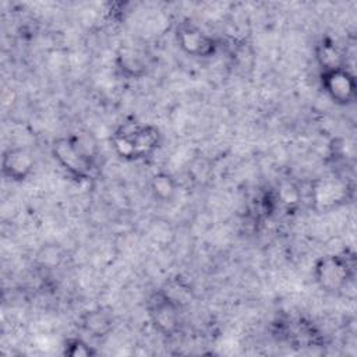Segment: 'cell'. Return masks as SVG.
<instances>
[{
    "label": "cell",
    "instance_id": "3",
    "mask_svg": "<svg viewBox=\"0 0 357 357\" xmlns=\"http://www.w3.org/2000/svg\"><path fill=\"white\" fill-rule=\"evenodd\" d=\"M314 279L328 293L344 290L354 276V261L347 254H326L314 264Z\"/></svg>",
    "mask_w": 357,
    "mask_h": 357
},
{
    "label": "cell",
    "instance_id": "12",
    "mask_svg": "<svg viewBox=\"0 0 357 357\" xmlns=\"http://www.w3.org/2000/svg\"><path fill=\"white\" fill-rule=\"evenodd\" d=\"M149 188L153 198L159 202H172L177 194V183L167 172H158L151 177Z\"/></svg>",
    "mask_w": 357,
    "mask_h": 357
},
{
    "label": "cell",
    "instance_id": "9",
    "mask_svg": "<svg viewBox=\"0 0 357 357\" xmlns=\"http://www.w3.org/2000/svg\"><path fill=\"white\" fill-rule=\"evenodd\" d=\"M116 66L126 78H141L146 74L148 61L145 53L131 45H121L116 53Z\"/></svg>",
    "mask_w": 357,
    "mask_h": 357
},
{
    "label": "cell",
    "instance_id": "10",
    "mask_svg": "<svg viewBox=\"0 0 357 357\" xmlns=\"http://www.w3.org/2000/svg\"><path fill=\"white\" fill-rule=\"evenodd\" d=\"M81 326L86 333H91V336L103 337L112 331L113 318L112 314L103 308L89 310L82 314Z\"/></svg>",
    "mask_w": 357,
    "mask_h": 357
},
{
    "label": "cell",
    "instance_id": "5",
    "mask_svg": "<svg viewBox=\"0 0 357 357\" xmlns=\"http://www.w3.org/2000/svg\"><path fill=\"white\" fill-rule=\"evenodd\" d=\"M174 35L178 47L188 56L206 59L213 56L218 50L216 40L188 20L178 22Z\"/></svg>",
    "mask_w": 357,
    "mask_h": 357
},
{
    "label": "cell",
    "instance_id": "11",
    "mask_svg": "<svg viewBox=\"0 0 357 357\" xmlns=\"http://www.w3.org/2000/svg\"><path fill=\"white\" fill-rule=\"evenodd\" d=\"M315 57L321 67V71L332 70L337 67H347L344 54L336 46V43L328 38L322 39L315 47Z\"/></svg>",
    "mask_w": 357,
    "mask_h": 357
},
{
    "label": "cell",
    "instance_id": "1",
    "mask_svg": "<svg viewBox=\"0 0 357 357\" xmlns=\"http://www.w3.org/2000/svg\"><path fill=\"white\" fill-rule=\"evenodd\" d=\"M114 152L124 160L151 158L162 144V134L152 124L137 121L121 124L110 138Z\"/></svg>",
    "mask_w": 357,
    "mask_h": 357
},
{
    "label": "cell",
    "instance_id": "6",
    "mask_svg": "<svg viewBox=\"0 0 357 357\" xmlns=\"http://www.w3.org/2000/svg\"><path fill=\"white\" fill-rule=\"evenodd\" d=\"M321 85L336 105L347 106L356 100V78L349 67L321 71Z\"/></svg>",
    "mask_w": 357,
    "mask_h": 357
},
{
    "label": "cell",
    "instance_id": "7",
    "mask_svg": "<svg viewBox=\"0 0 357 357\" xmlns=\"http://www.w3.org/2000/svg\"><path fill=\"white\" fill-rule=\"evenodd\" d=\"M35 167V159L29 149L24 146H13L3 152L1 173L11 181L26 180Z\"/></svg>",
    "mask_w": 357,
    "mask_h": 357
},
{
    "label": "cell",
    "instance_id": "4",
    "mask_svg": "<svg viewBox=\"0 0 357 357\" xmlns=\"http://www.w3.org/2000/svg\"><path fill=\"white\" fill-rule=\"evenodd\" d=\"M146 310L152 325L159 333L173 336L178 331L181 307L167 297L162 289L151 294L146 303Z\"/></svg>",
    "mask_w": 357,
    "mask_h": 357
},
{
    "label": "cell",
    "instance_id": "8",
    "mask_svg": "<svg viewBox=\"0 0 357 357\" xmlns=\"http://www.w3.org/2000/svg\"><path fill=\"white\" fill-rule=\"evenodd\" d=\"M347 192H349L347 183L336 176L317 180L311 190L314 204L324 209L333 208L337 204H342L343 201H346Z\"/></svg>",
    "mask_w": 357,
    "mask_h": 357
},
{
    "label": "cell",
    "instance_id": "2",
    "mask_svg": "<svg viewBox=\"0 0 357 357\" xmlns=\"http://www.w3.org/2000/svg\"><path fill=\"white\" fill-rule=\"evenodd\" d=\"M53 159L74 180L91 178L95 167L93 152L75 135L57 137L50 145Z\"/></svg>",
    "mask_w": 357,
    "mask_h": 357
},
{
    "label": "cell",
    "instance_id": "13",
    "mask_svg": "<svg viewBox=\"0 0 357 357\" xmlns=\"http://www.w3.org/2000/svg\"><path fill=\"white\" fill-rule=\"evenodd\" d=\"M275 195L278 199V205H282L289 212L294 211L301 201V192H300L298 187L289 181L282 183Z\"/></svg>",
    "mask_w": 357,
    "mask_h": 357
},
{
    "label": "cell",
    "instance_id": "14",
    "mask_svg": "<svg viewBox=\"0 0 357 357\" xmlns=\"http://www.w3.org/2000/svg\"><path fill=\"white\" fill-rule=\"evenodd\" d=\"M64 354L70 357H91L96 354V350L79 337H70L64 344Z\"/></svg>",
    "mask_w": 357,
    "mask_h": 357
}]
</instances>
